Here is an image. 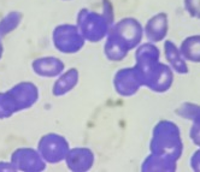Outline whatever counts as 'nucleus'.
I'll return each mask as SVG.
<instances>
[{
  "label": "nucleus",
  "mask_w": 200,
  "mask_h": 172,
  "mask_svg": "<svg viewBox=\"0 0 200 172\" xmlns=\"http://www.w3.org/2000/svg\"><path fill=\"white\" fill-rule=\"evenodd\" d=\"M150 155L144 160L142 171H176L178 159L183 153V142L178 126L171 120H159L152 130Z\"/></svg>",
  "instance_id": "1"
},
{
  "label": "nucleus",
  "mask_w": 200,
  "mask_h": 172,
  "mask_svg": "<svg viewBox=\"0 0 200 172\" xmlns=\"http://www.w3.org/2000/svg\"><path fill=\"white\" fill-rule=\"evenodd\" d=\"M135 69L142 79L144 87L156 93H164L174 83V71L160 63V52L154 43L147 42L135 48Z\"/></svg>",
  "instance_id": "2"
},
{
  "label": "nucleus",
  "mask_w": 200,
  "mask_h": 172,
  "mask_svg": "<svg viewBox=\"0 0 200 172\" xmlns=\"http://www.w3.org/2000/svg\"><path fill=\"white\" fill-rule=\"evenodd\" d=\"M144 26L136 18L125 17L112 24L105 37L104 54L110 61H122L141 43Z\"/></svg>",
  "instance_id": "3"
},
{
  "label": "nucleus",
  "mask_w": 200,
  "mask_h": 172,
  "mask_svg": "<svg viewBox=\"0 0 200 172\" xmlns=\"http://www.w3.org/2000/svg\"><path fill=\"white\" fill-rule=\"evenodd\" d=\"M39 96V88L28 81L17 83L6 92H0V120L33 107Z\"/></svg>",
  "instance_id": "4"
},
{
  "label": "nucleus",
  "mask_w": 200,
  "mask_h": 172,
  "mask_svg": "<svg viewBox=\"0 0 200 172\" xmlns=\"http://www.w3.org/2000/svg\"><path fill=\"white\" fill-rule=\"evenodd\" d=\"M113 22L111 5L106 6L102 12H96L89 9H81L76 16V26L85 37L86 42H100L105 40Z\"/></svg>",
  "instance_id": "5"
},
{
  "label": "nucleus",
  "mask_w": 200,
  "mask_h": 172,
  "mask_svg": "<svg viewBox=\"0 0 200 172\" xmlns=\"http://www.w3.org/2000/svg\"><path fill=\"white\" fill-rule=\"evenodd\" d=\"M53 46L63 54H75L83 48L85 37L76 24H59L52 33Z\"/></svg>",
  "instance_id": "6"
},
{
  "label": "nucleus",
  "mask_w": 200,
  "mask_h": 172,
  "mask_svg": "<svg viewBox=\"0 0 200 172\" xmlns=\"http://www.w3.org/2000/svg\"><path fill=\"white\" fill-rule=\"evenodd\" d=\"M36 149L47 164H58L65 160L70 145L64 136L48 132L39 140Z\"/></svg>",
  "instance_id": "7"
},
{
  "label": "nucleus",
  "mask_w": 200,
  "mask_h": 172,
  "mask_svg": "<svg viewBox=\"0 0 200 172\" xmlns=\"http://www.w3.org/2000/svg\"><path fill=\"white\" fill-rule=\"evenodd\" d=\"M10 162L15 171L21 172H42L46 170L47 162L40 155L37 149L21 147L13 150Z\"/></svg>",
  "instance_id": "8"
},
{
  "label": "nucleus",
  "mask_w": 200,
  "mask_h": 172,
  "mask_svg": "<svg viewBox=\"0 0 200 172\" xmlns=\"http://www.w3.org/2000/svg\"><path fill=\"white\" fill-rule=\"evenodd\" d=\"M144 87L142 79L139 75L138 70L133 67H124L118 70L113 77V88L118 95L128 98L133 96Z\"/></svg>",
  "instance_id": "9"
},
{
  "label": "nucleus",
  "mask_w": 200,
  "mask_h": 172,
  "mask_svg": "<svg viewBox=\"0 0 200 172\" xmlns=\"http://www.w3.org/2000/svg\"><path fill=\"white\" fill-rule=\"evenodd\" d=\"M64 161L70 171L86 172L93 167L95 162V155L92 149L87 147H70Z\"/></svg>",
  "instance_id": "10"
},
{
  "label": "nucleus",
  "mask_w": 200,
  "mask_h": 172,
  "mask_svg": "<svg viewBox=\"0 0 200 172\" xmlns=\"http://www.w3.org/2000/svg\"><path fill=\"white\" fill-rule=\"evenodd\" d=\"M169 30V18L165 12H159L147 20L144 28V36L148 42L157 43L166 37Z\"/></svg>",
  "instance_id": "11"
},
{
  "label": "nucleus",
  "mask_w": 200,
  "mask_h": 172,
  "mask_svg": "<svg viewBox=\"0 0 200 172\" xmlns=\"http://www.w3.org/2000/svg\"><path fill=\"white\" fill-rule=\"evenodd\" d=\"M33 71L40 77L53 78L58 77L65 70V64L57 57H40L31 63Z\"/></svg>",
  "instance_id": "12"
},
{
  "label": "nucleus",
  "mask_w": 200,
  "mask_h": 172,
  "mask_svg": "<svg viewBox=\"0 0 200 172\" xmlns=\"http://www.w3.org/2000/svg\"><path fill=\"white\" fill-rule=\"evenodd\" d=\"M79 81L80 72L76 67H70L68 70H64L53 83L52 94L57 98L66 95L79 84Z\"/></svg>",
  "instance_id": "13"
},
{
  "label": "nucleus",
  "mask_w": 200,
  "mask_h": 172,
  "mask_svg": "<svg viewBox=\"0 0 200 172\" xmlns=\"http://www.w3.org/2000/svg\"><path fill=\"white\" fill-rule=\"evenodd\" d=\"M164 54L167 60V65L170 66L174 72L178 75L188 73L189 69H188L187 60L181 54L180 48L170 40H166L164 42Z\"/></svg>",
  "instance_id": "14"
},
{
  "label": "nucleus",
  "mask_w": 200,
  "mask_h": 172,
  "mask_svg": "<svg viewBox=\"0 0 200 172\" xmlns=\"http://www.w3.org/2000/svg\"><path fill=\"white\" fill-rule=\"evenodd\" d=\"M178 48L187 61L200 63V35H190L186 37Z\"/></svg>",
  "instance_id": "15"
},
{
  "label": "nucleus",
  "mask_w": 200,
  "mask_h": 172,
  "mask_svg": "<svg viewBox=\"0 0 200 172\" xmlns=\"http://www.w3.org/2000/svg\"><path fill=\"white\" fill-rule=\"evenodd\" d=\"M22 19H23V13L20 11H11L5 15L0 19V37L3 39L15 31L22 23Z\"/></svg>",
  "instance_id": "16"
},
{
  "label": "nucleus",
  "mask_w": 200,
  "mask_h": 172,
  "mask_svg": "<svg viewBox=\"0 0 200 172\" xmlns=\"http://www.w3.org/2000/svg\"><path fill=\"white\" fill-rule=\"evenodd\" d=\"M177 116L181 118L190 120L193 124H200V105L194 102L181 104L175 111Z\"/></svg>",
  "instance_id": "17"
},
{
  "label": "nucleus",
  "mask_w": 200,
  "mask_h": 172,
  "mask_svg": "<svg viewBox=\"0 0 200 172\" xmlns=\"http://www.w3.org/2000/svg\"><path fill=\"white\" fill-rule=\"evenodd\" d=\"M183 5L190 17L200 19V0H183Z\"/></svg>",
  "instance_id": "18"
},
{
  "label": "nucleus",
  "mask_w": 200,
  "mask_h": 172,
  "mask_svg": "<svg viewBox=\"0 0 200 172\" xmlns=\"http://www.w3.org/2000/svg\"><path fill=\"white\" fill-rule=\"evenodd\" d=\"M189 137L195 146L200 148V124H193L189 130Z\"/></svg>",
  "instance_id": "19"
},
{
  "label": "nucleus",
  "mask_w": 200,
  "mask_h": 172,
  "mask_svg": "<svg viewBox=\"0 0 200 172\" xmlns=\"http://www.w3.org/2000/svg\"><path fill=\"white\" fill-rule=\"evenodd\" d=\"M190 167L192 170L197 172H200V148L193 154V156L190 158Z\"/></svg>",
  "instance_id": "20"
},
{
  "label": "nucleus",
  "mask_w": 200,
  "mask_h": 172,
  "mask_svg": "<svg viewBox=\"0 0 200 172\" xmlns=\"http://www.w3.org/2000/svg\"><path fill=\"white\" fill-rule=\"evenodd\" d=\"M0 171H15L10 161H0Z\"/></svg>",
  "instance_id": "21"
},
{
  "label": "nucleus",
  "mask_w": 200,
  "mask_h": 172,
  "mask_svg": "<svg viewBox=\"0 0 200 172\" xmlns=\"http://www.w3.org/2000/svg\"><path fill=\"white\" fill-rule=\"evenodd\" d=\"M3 54H4V45H3V40L0 37V59L3 58Z\"/></svg>",
  "instance_id": "22"
},
{
  "label": "nucleus",
  "mask_w": 200,
  "mask_h": 172,
  "mask_svg": "<svg viewBox=\"0 0 200 172\" xmlns=\"http://www.w3.org/2000/svg\"><path fill=\"white\" fill-rule=\"evenodd\" d=\"M64 1H69V0H64Z\"/></svg>",
  "instance_id": "23"
}]
</instances>
